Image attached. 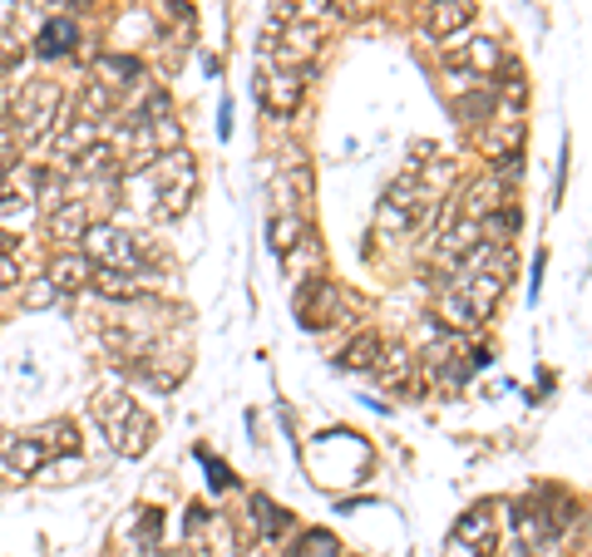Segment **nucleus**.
<instances>
[{
    "mask_svg": "<svg viewBox=\"0 0 592 557\" xmlns=\"http://www.w3.org/2000/svg\"><path fill=\"white\" fill-rule=\"evenodd\" d=\"M252 523H257V537H287L297 518L287 508H277L267 493H252Z\"/></svg>",
    "mask_w": 592,
    "mask_h": 557,
    "instance_id": "a211bd4d",
    "label": "nucleus"
},
{
    "mask_svg": "<svg viewBox=\"0 0 592 557\" xmlns=\"http://www.w3.org/2000/svg\"><path fill=\"white\" fill-rule=\"evenodd\" d=\"M11 168H15V149H11V143H0V178H5Z\"/></svg>",
    "mask_w": 592,
    "mask_h": 557,
    "instance_id": "c9c22d12",
    "label": "nucleus"
},
{
    "mask_svg": "<svg viewBox=\"0 0 592 557\" xmlns=\"http://www.w3.org/2000/svg\"><path fill=\"white\" fill-rule=\"evenodd\" d=\"M227 134H232V99L217 104V139H227Z\"/></svg>",
    "mask_w": 592,
    "mask_h": 557,
    "instance_id": "f704fd0d",
    "label": "nucleus"
},
{
    "mask_svg": "<svg viewBox=\"0 0 592 557\" xmlns=\"http://www.w3.org/2000/svg\"><path fill=\"white\" fill-rule=\"evenodd\" d=\"M568 163H572V149L563 143V153H558V173H553V203H563V193H568Z\"/></svg>",
    "mask_w": 592,
    "mask_h": 557,
    "instance_id": "7c9ffc66",
    "label": "nucleus"
},
{
    "mask_svg": "<svg viewBox=\"0 0 592 557\" xmlns=\"http://www.w3.org/2000/svg\"><path fill=\"white\" fill-rule=\"evenodd\" d=\"M54 301H60V291L50 287V281H30V287H25V296H21V306L25 312H45V306H54Z\"/></svg>",
    "mask_w": 592,
    "mask_h": 557,
    "instance_id": "c85d7f7f",
    "label": "nucleus"
},
{
    "mask_svg": "<svg viewBox=\"0 0 592 557\" xmlns=\"http://www.w3.org/2000/svg\"><path fill=\"white\" fill-rule=\"evenodd\" d=\"M316 45H322V25H287V30H281V45H277V50H272V54H277V60H281V65H302V60H312V54H316Z\"/></svg>",
    "mask_w": 592,
    "mask_h": 557,
    "instance_id": "2eb2a0df",
    "label": "nucleus"
},
{
    "mask_svg": "<svg viewBox=\"0 0 592 557\" xmlns=\"http://www.w3.org/2000/svg\"><path fill=\"white\" fill-rule=\"evenodd\" d=\"M35 440H40V450L45 454H79V429H75V419H50V425H40L35 429Z\"/></svg>",
    "mask_w": 592,
    "mask_h": 557,
    "instance_id": "412c9836",
    "label": "nucleus"
},
{
    "mask_svg": "<svg viewBox=\"0 0 592 557\" xmlns=\"http://www.w3.org/2000/svg\"><path fill=\"white\" fill-rule=\"evenodd\" d=\"M459 60L474 69V75H494V69L504 65V50H499L494 35H484V40H474L469 50H459Z\"/></svg>",
    "mask_w": 592,
    "mask_h": 557,
    "instance_id": "5701e85b",
    "label": "nucleus"
},
{
    "mask_svg": "<svg viewBox=\"0 0 592 557\" xmlns=\"http://www.w3.org/2000/svg\"><path fill=\"white\" fill-rule=\"evenodd\" d=\"M11 287H21V262L0 257V291H11Z\"/></svg>",
    "mask_w": 592,
    "mask_h": 557,
    "instance_id": "2f4dec72",
    "label": "nucleus"
},
{
    "mask_svg": "<svg viewBox=\"0 0 592 557\" xmlns=\"http://www.w3.org/2000/svg\"><path fill=\"white\" fill-rule=\"evenodd\" d=\"M15 213H30V198H15V193H5V198H0V217H15Z\"/></svg>",
    "mask_w": 592,
    "mask_h": 557,
    "instance_id": "72a5a7b5",
    "label": "nucleus"
},
{
    "mask_svg": "<svg viewBox=\"0 0 592 557\" xmlns=\"http://www.w3.org/2000/svg\"><path fill=\"white\" fill-rule=\"evenodd\" d=\"M380 351H386V341H380L376 331H361L341 355H336V370H370V365L380 360Z\"/></svg>",
    "mask_w": 592,
    "mask_h": 557,
    "instance_id": "aec40b11",
    "label": "nucleus"
},
{
    "mask_svg": "<svg viewBox=\"0 0 592 557\" xmlns=\"http://www.w3.org/2000/svg\"><path fill=\"white\" fill-rule=\"evenodd\" d=\"M376 0H345V15H366Z\"/></svg>",
    "mask_w": 592,
    "mask_h": 557,
    "instance_id": "4c0bfd02",
    "label": "nucleus"
},
{
    "mask_svg": "<svg viewBox=\"0 0 592 557\" xmlns=\"http://www.w3.org/2000/svg\"><path fill=\"white\" fill-rule=\"evenodd\" d=\"M79 40V25L75 21H45V30L35 35V54L40 60H54V54H70Z\"/></svg>",
    "mask_w": 592,
    "mask_h": 557,
    "instance_id": "6ab92c4d",
    "label": "nucleus"
},
{
    "mask_svg": "<svg viewBox=\"0 0 592 557\" xmlns=\"http://www.w3.org/2000/svg\"><path fill=\"white\" fill-rule=\"evenodd\" d=\"M543 267H549V252H539V257H533V281H528V301H539V296H543Z\"/></svg>",
    "mask_w": 592,
    "mask_h": 557,
    "instance_id": "473e14b6",
    "label": "nucleus"
},
{
    "mask_svg": "<svg viewBox=\"0 0 592 557\" xmlns=\"http://www.w3.org/2000/svg\"><path fill=\"white\" fill-rule=\"evenodd\" d=\"M489 178H494V182H518V178H524V149H508Z\"/></svg>",
    "mask_w": 592,
    "mask_h": 557,
    "instance_id": "c756f323",
    "label": "nucleus"
},
{
    "mask_svg": "<svg viewBox=\"0 0 592 557\" xmlns=\"http://www.w3.org/2000/svg\"><path fill=\"white\" fill-rule=\"evenodd\" d=\"M50 281L60 296H75V291H85L89 281H95V262L85 257V252H60V257L50 262Z\"/></svg>",
    "mask_w": 592,
    "mask_h": 557,
    "instance_id": "9b49d317",
    "label": "nucleus"
},
{
    "mask_svg": "<svg viewBox=\"0 0 592 557\" xmlns=\"http://www.w3.org/2000/svg\"><path fill=\"white\" fill-rule=\"evenodd\" d=\"M89 223H95L89 203H75V198H65L60 207H50V237L60 242V252H75V246L85 242Z\"/></svg>",
    "mask_w": 592,
    "mask_h": 557,
    "instance_id": "423d86ee",
    "label": "nucleus"
},
{
    "mask_svg": "<svg viewBox=\"0 0 592 557\" xmlns=\"http://www.w3.org/2000/svg\"><path fill=\"white\" fill-rule=\"evenodd\" d=\"M499 99H504V109H508L514 118L528 109V79H524V69H518V65H504V85H499Z\"/></svg>",
    "mask_w": 592,
    "mask_h": 557,
    "instance_id": "a878e982",
    "label": "nucleus"
},
{
    "mask_svg": "<svg viewBox=\"0 0 592 557\" xmlns=\"http://www.w3.org/2000/svg\"><path fill=\"white\" fill-rule=\"evenodd\" d=\"M386 360H376L370 370H376V385L386 390H400V395H415V380H410V370H415V360H410L405 345H390V351H380Z\"/></svg>",
    "mask_w": 592,
    "mask_h": 557,
    "instance_id": "4468645a",
    "label": "nucleus"
},
{
    "mask_svg": "<svg viewBox=\"0 0 592 557\" xmlns=\"http://www.w3.org/2000/svg\"><path fill=\"white\" fill-rule=\"evenodd\" d=\"M114 109V89L109 85H85V94H79V118H95V114H109Z\"/></svg>",
    "mask_w": 592,
    "mask_h": 557,
    "instance_id": "bb28decb",
    "label": "nucleus"
},
{
    "mask_svg": "<svg viewBox=\"0 0 592 557\" xmlns=\"http://www.w3.org/2000/svg\"><path fill=\"white\" fill-rule=\"evenodd\" d=\"M95 79L99 85H109V89H129V85H139L143 79V65L134 60V54H99L95 60Z\"/></svg>",
    "mask_w": 592,
    "mask_h": 557,
    "instance_id": "dca6fc26",
    "label": "nucleus"
},
{
    "mask_svg": "<svg viewBox=\"0 0 592 557\" xmlns=\"http://www.w3.org/2000/svg\"><path fill=\"white\" fill-rule=\"evenodd\" d=\"M297 237H302V217H297V213H277L267 223V242H272L277 257H287L291 246H297Z\"/></svg>",
    "mask_w": 592,
    "mask_h": 557,
    "instance_id": "b1692460",
    "label": "nucleus"
},
{
    "mask_svg": "<svg viewBox=\"0 0 592 557\" xmlns=\"http://www.w3.org/2000/svg\"><path fill=\"white\" fill-rule=\"evenodd\" d=\"M297 316H302L306 331H322V326L336 321V287L331 281H306L302 291H297Z\"/></svg>",
    "mask_w": 592,
    "mask_h": 557,
    "instance_id": "6e6552de",
    "label": "nucleus"
},
{
    "mask_svg": "<svg viewBox=\"0 0 592 557\" xmlns=\"http://www.w3.org/2000/svg\"><path fill=\"white\" fill-rule=\"evenodd\" d=\"M499 207V182L494 178H479V182H469V193H464V207H459V217H469V223H479V217H489Z\"/></svg>",
    "mask_w": 592,
    "mask_h": 557,
    "instance_id": "4be33fe9",
    "label": "nucleus"
},
{
    "mask_svg": "<svg viewBox=\"0 0 592 557\" xmlns=\"http://www.w3.org/2000/svg\"><path fill=\"white\" fill-rule=\"evenodd\" d=\"M454 543L469 547L474 557H494L499 553V514H494V504H474L469 514L454 523Z\"/></svg>",
    "mask_w": 592,
    "mask_h": 557,
    "instance_id": "39448f33",
    "label": "nucleus"
},
{
    "mask_svg": "<svg viewBox=\"0 0 592 557\" xmlns=\"http://www.w3.org/2000/svg\"><path fill=\"white\" fill-rule=\"evenodd\" d=\"M0 464H5L15 479H30V473H40L45 464H50V454L40 450L35 434H5V440H0Z\"/></svg>",
    "mask_w": 592,
    "mask_h": 557,
    "instance_id": "1a4fd4ad",
    "label": "nucleus"
},
{
    "mask_svg": "<svg viewBox=\"0 0 592 557\" xmlns=\"http://www.w3.org/2000/svg\"><path fill=\"white\" fill-rule=\"evenodd\" d=\"M262 104L277 118H291L302 109V75H297V69H281V75L262 79Z\"/></svg>",
    "mask_w": 592,
    "mask_h": 557,
    "instance_id": "f8f14e48",
    "label": "nucleus"
},
{
    "mask_svg": "<svg viewBox=\"0 0 592 557\" xmlns=\"http://www.w3.org/2000/svg\"><path fill=\"white\" fill-rule=\"evenodd\" d=\"M60 114H65V89L54 85V79H30L21 89V104L11 109V139L21 149L45 143L54 134V124H60Z\"/></svg>",
    "mask_w": 592,
    "mask_h": 557,
    "instance_id": "f03ea898",
    "label": "nucleus"
},
{
    "mask_svg": "<svg viewBox=\"0 0 592 557\" xmlns=\"http://www.w3.org/2000/svg\"><path fill=\"white\" fill-rule=\"evenodd\" d=\"M149 178H153V188H184V193H198V163H193V153H184V149H173V153H159V159L149 163Z\"/></svg>",
    "mask_w": 592,
    "mask_h": 557,
    "instance_id": "0eeeda50",
    "label": "nucleus"
},
{
    "mask_svg": "<svg viewBox=\"0 0 592 557\" xmlns=\"http://www.w3.org/2000/svg\"><path fill=\"white\" fill-rule=\"evenodd\" d=\"M287 557H341V547H336V533H326V528H306Z\"/></svg>",
    "mask_w": 592,
    "mask_h": 557,
    "instance_id": "393cba45",
    "label": "nucleus"
},
{
    "mask_svg": "<svg viewBox=\"0 0 592 557\" xmlns=\"http://www.w3.org/2000/svg\"><path fill=\"white\" fill-rule=\"evenodd\" d=\"M425 5H434V0H425Z\"/></svg>",
    "mask_w": 592,
    "mask_h": 557,
    "instance_id": "58836bf2",
    "label": "nucleus"
},
{
    "mask_svg": "<svg viewBox=\"0 0 592 557\" xmlns=\"http://www.w3.org/2000/svg\"><path fill=\"white\" fill-rule=\"evenodd\" d=\"M85 257L95 262V267H109V271H134L139 277V267H143V257H153L149 252V242H139V237H129L124 227H114V223H89V232H85Z\"/></svg>",
    "mask_w": 592,
    "mask_h": 557,
    "instance_id": "7ed1b4c3",
    "label": "nucleus"
},
{
    "mask_svg": "<svg viewBox=\"0 0 592 557\" xmlns=\"http://www.w3.org/2000/svg\"><path fill=\"white\" fill-rule=\"evenodd\" d=\"M415 159H434V143H430V139L415 143V149H410V168H415Z\"/></svg>",
    "mask_w": 592,
    "mask_h": 557,
    "instance_id": "e433bc0d",
    "label": "nucleus"
},
{
    "mask_svg": "<svg viewBox=\"0 0 592 557\" xmlns=\"http://www.w3.org/2000/svg\"><path fill=\"white\" fill-rule=\"evenodd\" d=\"M89 287L104 301H143L149 296V287H143L134 271H109V267H95V281H89Z\"/></svg>",
    "mask_w": 592,
    "mask_h": 557,
    "instance_id": "f3484780",
    "label": "nucleus"
},
{
    "mask_svg": "<svg viewBox=\"0 0 592 557\" xmlns=\"http://www.w3.org/2000/svg\"><path fill=\"white\" fill-rule=\"evenodd\" d=\"M198 464H203V469H207V489H217V493H227V489H232V469H227V464L223 459H213V454H207V450H198Z\"/></svg>",
    "mask_w": 592,
    "mask_h": 557,
    "instance_id": "cd10ccee",
    "label": "nucleus"
},
{
    "mask_svg": "<svg viewBox=\"0 0 592 557\" xmlns=\"http://www.w3.org/2000/svg\"><path fill=\"white\" fill-rule=\"evenodd\" d=\"M474 15H479V5L474 0H434L430 15H425V30L434 35V40H454L459 30H469Z\"/></svg>",
    "mask_w": 592,
    "mask_h": 557,
    "instance_id": "9d476101",
    "label": "nucleus"
},
{
    "mask_svg": "<svg viewBox=\"0 0 592 557\" xmlns=\"http://www.w3.org/2000/svg\"><path fill=\"white\" fill-rule=\"evenodd\" d=\"M89 415H95V425L104 429V440L114 454H124V459H143V454L153 450V415L149 409H139L124 390H95L89 395Z\"/></svg>",
    "mask_w": 592,
    "mask_h": 557,
    "instance_id": "f257e3e1",
    "label": "nucleus"
},
{
    "mask_svg": "<svg viewBox=\"0 0 592 557\" xmlns=\"http://www.w3.org/2000/svg\"><path fill=\"white\" fill-rule=\"evenodd\" d=\"M420 203H425L420 178H415V173L395 178V182L386 188V198H380V227H386V232H410V223H415Z\"/></svg>",
    "mask_w": 592,
    "mask_h": 557,
    "instance_id": "20e7f679",
    "label": "nucleus"
},
{
    "mask_svg": "<svg viewBox=\"0 0 592 557\" xmlns=\"http://www.w3.org/2000/svg\"><path fill=\"white\" fill-rule=\"evenodd\" d=\"M95 143H99V124H95V118H79V114H75L65 129L54 134V159L70 168V163H75L85 149H95Z\"/></svg>",
    "mask_w": 592,
    "mask_h": 557,
    "instance_id": "ddd939ff",
    "label": "nucleus"
}]
</instances>
